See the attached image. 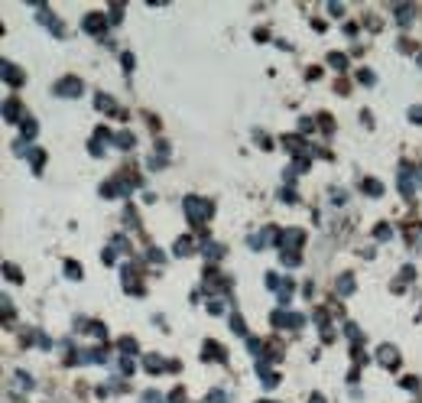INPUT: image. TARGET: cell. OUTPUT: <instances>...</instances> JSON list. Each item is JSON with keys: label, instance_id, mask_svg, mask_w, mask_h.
<instances>
[{"label": "cell", "instance_id": "4", "mask_svg": "<svg viewBox=\"0 0 422 403\" xmlns=\"http://www.w3.org/2000/svg\"><path fill=\"white\" fill-rule=\"evenodd\" d=\"M312 403H325V400H322V397H318V393H315V397H312Z\"/></svg>", "mask_w": 422, "mask_h": 403}, {"label": "cell", "instance_id": "3", "mask_svg": "<svg viewBox=\"0 0 422 403\" xmlns=\"http://www.w3.org/2000/svg\"><path fill=\"white\" fill-rule=\"evenodd\" d=\"M78 91H81V85H78L75 78H72V81H62V85H59V95H78Z\"/></svg>", "mask_w": 422, "mask_h": 403}, {"label": "cell", "instance_id": "1", "mask_svg": "<svg viewBox=\"0 0 422 403\" xmlns=\"http://www.w3.org/2000/svg\"><path fill=\"white\" fill-rule=\"evenodd\" d=\"M208 211H211V208H208V202L188 198V215H192V218H208Z\"/></svg>", "mask_w": 422, "mask_h": 403}, {"label": "cell", "instance_id": "2", "mask_svg": "<svg viewBox=\"0 0 422 403\" xmlns=\"http://www.w3.org/2000/svg\"><path fill=\"white\" fill-rule=\"evenodd\" d=\"M377 355L383 358V364H387V368H396V358H400V355H396V348H390V345H383V348H380Z\"/></svg>", "mask_w": 422, "mask_h": 403}]
</instances>
